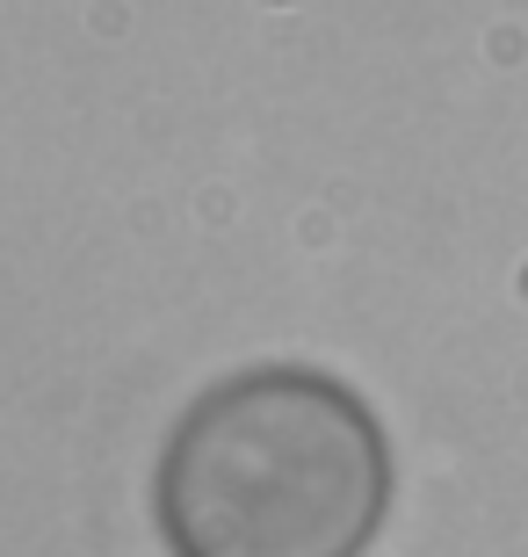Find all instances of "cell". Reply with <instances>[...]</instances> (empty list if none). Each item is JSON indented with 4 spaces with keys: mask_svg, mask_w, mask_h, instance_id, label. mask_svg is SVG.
<instances>
[{
    "mask_svg": "<svg viewBox=\"0 0 528 557\" xmlns=\"http://www.w3.org/2000/svg\"><path fill=\"white\" fill-rule=\"evenodd\" d=\"M152 515L174 557H363L391 515V442L341 376L254 362L174 420Z\"/></svg>",
    "mask_w": 528,
    "mask_h": 557,
    "instance_id": "obj_1",
    "label": "cell"
}]
</instances>
